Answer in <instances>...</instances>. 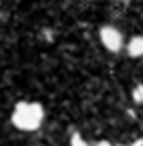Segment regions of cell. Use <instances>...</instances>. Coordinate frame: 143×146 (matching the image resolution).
<instances>
[{"mask_svg":"<svg viewBox=\"0 0 143 146\" xmlns=\"http://www.w3.org/2000/svg\"><path fill=\"white\" fill-rule=\"evenodd\" d=\"M44 121V109L39 102H19L10 114V122L19 131H37Z\"/></svg>","mask_w":143,"mask_h":146,"instance_id":"1","label":"cell"},{"mask_svg":"<svg viewBox=\"0 0 143 146\" xmlns=\"http://www.w3.org/2000/svg\"><path fill=\"white\" fill-rule=\"evenodd\" d=\"M99 39L102 42V46L106 48L107 51L111 53H119L124 46V39H123V34L121 31H118L116 27L112 26H104L101 27L99 31Z\"/></svg>","mask_w":143,"mask_h":146,"instance_id":"2","label":"cell"},{"mask_svg":"<svg viewBox=\"0 0 143 146\" xmlns=\"http://www.w3.org/2000/svg\"><path fill=\"white\" fill-rule=\"evenodd\" d=\"M128 54L131 58H142L143 56V36H135L126 46Z\"/></svg>","mask_w":143,"mask_h":146,"instance_id":"3","label":"cell"},{"mask_svg":"<svg viewBox=\"0 0 143 146\" xmlns=\"http://www.w3.org/2000/svg\"><path fill=\"white\" fill-rule=\"evenodd\" d=\"M131 97H133V100H135L136 104L143 106V83L135 87V90L131 92Z\"/></svg>","mask_w":143,"mask_h":146,"instance_id":"4","label":"cell"},{"mask_svg":"<svg viewBox=\"0 0 143 146\" xmlns=\"http://www.w3.org/2000/svg\"><path fill=\"white\" fill-rule=\"evenodd\" d=\"M70 146H89V145L82 139V136H80V134H77V133H75V134L72 136V139H70Z\"/></svg>","mask_w":143,"mask_h":146,"instance_id":"5","label":"cell"},{"mask_svg":"<svg viewBox=\"0 0 143 146\" xmlns=\"http://www.w3.org/2000/svg\"><path fill=\"white\" fill-rule=\"evenodd\" d=\"M94 146H112V145H111L109 141H97Z\"/></svg>","mask_w":143,"mask_h":146,"instance_id":"6","label":"cell"}]
</instances>
